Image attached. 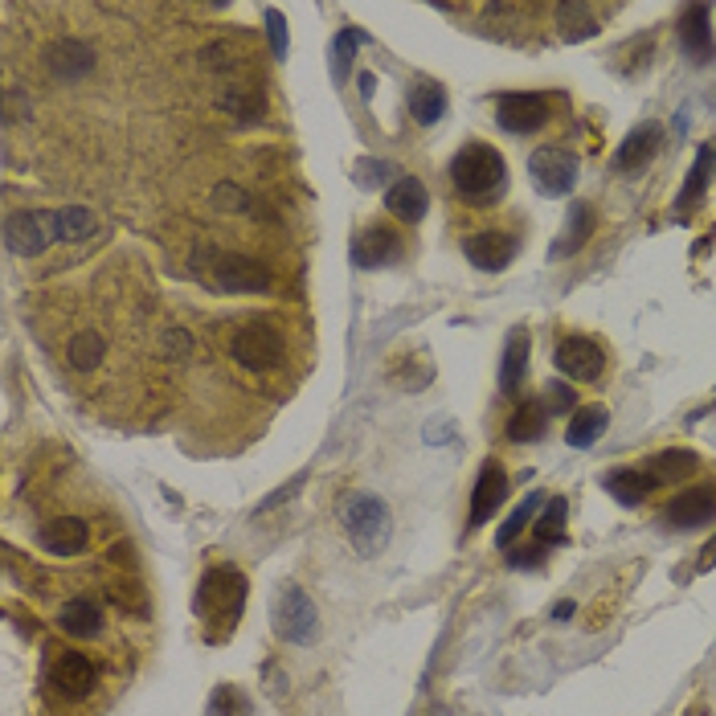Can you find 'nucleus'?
Listing matches in <instances>:
<instances>
[{
  "instance_id": "nucleus-44",
  "label": "nucleus",
  "mask_w": 716,
  "mask_h": 716,
  "mask_svg": "<svg viewBox=\"0 0 716 716\" xmlns=\"http://www.w3.org/2000/svg\"><path fill=\"white\" fill-rule=\"evenodd\" d=\"M545 561V545H532V549H516L512 557H508V565L512 569H536Z\"/></svg>"
},
{
  "instance_id": "nucleus-29",
  "label": "nucleus",
  "mask_w": 716,
  "mask_h": 716,
  "mask_svg": "<svg viewBox=\"0 0 716 716\" xmlns=\"http://www.w3.org/2000/svg\"><path fill=\"white\" fill-rule=\"evenodd\" d=\"M545 430H549V410L541 401H520V410L508 418L512 442H536V438H545Z\"/></svg>"
},
{
  "instance_id": "nucleus-21",
  "label": "nucleus",
  "mask_w": 716,
  "mask_h": 716,
  "mask_svg": "<svg viewBox=\"0 0 716 716\" xmlns=\"http://www.w3.org/2000/svg\"><path fill=\"white\" fill-rule=\"evenodd\" d=\"M397 254H401V246H397V238H393L389 226H369L361 238L352 242V258H356V266H365V271L389 266Z\"/></svg>"
},
{
  "instance_id": "nucleus-42",
  "label": "nucleus",
  "mask_w": 716,
  "mask_h": 716,
  "mask_svg": "<svg viewBox=\"0 0 716 716\" xmlns=\"http://www.w3.org/2000/svg\"><path fill=\"white\" fill-rule=\"evenodd\" d=\"M160 348L172 356V361H181V356H189V352H193V336H189V332H181V328H168V332L160 336Z\"/></svg>"
},
{
  "instance_id": "nucleus-24",
  "label": "nucleus",
  "mask_w": 716,
  "mask_h": 716,
  "mask_svg": "<svg viewBox=\"0 0 716 716\" xmlns=\"http://www.w3.org/2000/svg\"><path fill=\"white\" fill-rule=\"evenodd\" d=\"M606 487H610V496L622 504V508H639L651 491H655V479L643 471V467H622V471H614L610 479H606Z\"/></svg>"
},
{
  "instance_id": "nucleus-31",
  "label": "nucleus",
  "mask_w": 716,
  "mask_h": 716,
  "mask_svg": "<svg viewBox=\"0 0 716 716\" xmlns=\"http://www.w3.org/2000/svg\"><path fill=\"white\" fill-rule=\"evenodd\" d=\"M557 25H561V37H565V41H581V37H594V33H598L594 9L577 5V0H565V5H557Z\"/></svg>"
},
{
  "instance_id": "nucleus-1",
  "label": "nucleus",
  "mask_w": 716,
  "mask_h": 716,
  "mask_svg": "<svg viewBox=\"0 0 716 716\" xmlns=\"http://www.w3.org/2000/svg\"><path fill=\"white\" fill-rule=\"evenodd\" d=\"M246 606V577L234 565H213L205 569L201 586L193 594V614L209 626V639H226Z\"/></svg>"
},
{
  "instance_id": "nucleus-3",
  "label": "nucleus",
  "mask_w": 716,
  "mask_h": 716,
  "mask_svg": "<svg viewBox=\"0 0 716 716\" xmlns=\"http://www.w3.org/2000/svg\"><path fill=\"white\" fill-rule=\"evenodd\" d=\"M340 524L361 557H377L389 545V532H393L389 504L381 496H373V491H352L340 508Z\"/></svg>"
},
{
  "instance_id": "nucleus-9",
  "label": "nucleus",
  "mask_w": 716,
  "mask_h": 716,
  "mask_svg": "<svg viewBox=\"0 0 716 716\" xmlns=\"http://www.w3.org/2000/svg\"><path fill=\"white\" fill-rule=\"evenodd\" d=\"M663 520L684 532L712 524L716 520V483H696V487H684L680 496H671L663 508Z\"/></svg>"
},
{
  "instance_id": "nucleus-17",
  "label": "nucleus",
  "mask_w": 716,
  "mask_h": 716,
  "mask_svg": "<svg viewBox=\"0 0 716 716\" xmlns=\"http://www.w3.org/2000/svg\"><path fill=\"white\" fill-rule=\"evenodd\" d=\"M86 541H91V528H86V520L78 516H62V520H50L46 528L37 532V545L54 553V557H74L86 549Z\"/></svg>"
},
{
  "instance_id": "nucleus-22",
  "label": "nucleus",
  "mask_w": 716,
  "mask_h": 716,
  "mask_svg": "<svg viewBox=\"0 0 716 716\" xmlns=\"http://www.w3.org/2000/svg\"><path fill=\"white\" fill-rule=\"evenodd\" d=\"M528 348H532V336L528 328H512L508 332V344H504V361H500V393H516L524 385V373H528Z\"/></svg>"
},
{
  "instance_id": "nucleus-19",
  "label": "nucleus",
  "mask_w": 716,
  "mask_h": 716,
  "mask_svg": "<svg viewBox=\"0 0 716 716\" xmlns=\"http://www.w3.org/2000/svg\"><path fill=\"white\" fill-rule=\"evenodd\" d=\"M385 209L397 217V221H422L426 217V209H430V193H426V185L418 181V176H397V181L389 185V193H385Z\"/></svg>"
},
{
  "instance_id": "nucleus-5",
  "label": "nucleus",
  "mask_w": 716,
  "mask_h": 716,
  "mask_svg": "<svg viewBox=\"0 0 716 716\" xmlns=\"http://www.w3.org/2000/svg\"><path fill=\"white\" fill-rule=\"evenodd\" d=\"M54 242H62L58 209H25V213H13L9 226H5V246L17 258H37Z\"/></svg>"
},
{
  "instance_id": "nucleus-39",
  "label": "nucleus",
  "mask_w": 716,
  "mask_h": 716,
  "mask_svg": "<svg viewBox=\"0 0 716 716\" xmlns=\"http://www.w3.org/2000/svg\"><path fill=\"white\" fill-rule=\"evenodd\" d=\"M213 201H217L221 209H230V213H258V205L250 201V193H242L238 185H217Z\"/></svg>"
},
{
  "instance_id": "nucleus-37",
  "label": "nucleus",
  "mask_w": 716,
  "mask_h": 716,
  "mask_svg": "<svg viewBox=\"0 0 716 716\" xmlns=\"http://www.w3.org/2000/svg\"><path fill=\"white\" fill-rule=\"evenodd\" d=\"M361 41H365V33H361V29H352V25L336 37V46H332V78H336V82H344V78H348L352 46H361Z\"/></svg>"
},
{
  "instance_id": "nucleus-38",
  "label": "nucleus",
  "mask_w": 716,
  "mask_h": 716,
  "mask_svg": "<svg viewBox=\"0 0 716 716\" xmlns=\"http://www.w3.org/2000/svg\"><path fill=\"white\" fill-rule=\"evenodd\" d=\"M541 406H545L549 414H569V410H577V393H573L565 381H549V385H545V397H541Z\"/></svg>"
},
{
  "instance_id": "nucleus-48",
  "label": "nucleus",
  "mask_w": 716,
  "mask_h": 716,
  "mask_svg": "<svg viewBox=\"0 0 716 716\" xmlns=\"http://www.w3.org/2000/svg\"><path fill=\"white\" fill-rule=\"evenodd\" d=\"M373 86H377V78H373V74H361V91H365V99L373 95Z\"/></svg>"
},
{
  "instance_id": "nucleus-18",
  "label": "nucleus",
  "mask_w": 716,
  "mask_h": 716,
  "mask_svg": "<svg viewBox=\"0 0 716 716\" xmlns=\"http://www.w3.org/2000/svg\"><path fill=\"white\" fill-rule=\"evenodd\" d=\"M680 46L688 58L708 62L716 50V37H712V9L708 5H692L680 13Z\"/></svg>"
},
{
  "instance_id": "nucleus-13",
  "label": "nucleus",
  "mask_w": 716,
  "mask_h": 716,
  "mask_svg": "<svg viewBox=\"0 0 716 716\" xmlns=\"http://www.w3.org/2000/svg\"><path fill=\"white\" fill-rule=\"evenodd\" d=\"M504 496H508V475H504V467L491 459V463H483L479 467V479H475V491H471V528H479V524H487L491 516H496V508L504 504Z\"/></svg>"
},
{
  "instance_id": "nucleus-43",
  "label": "nucleus",
  "mask_w": 716,
  "mask_h": 716,
  "mask_svg": "<svg viewBox=\"0 0 716 716\" xmlns=\"http://www.w3.org/2000/svg\"><path fill=\"white\" fill-rule=\"evenodd\" d=\"M266 33H271V50L275 58H287V25L279 9H266Z\"/></svg>"
},
{
  "instance_id": "nucleus-28",
  "label": "nucleus",
  "mask_w": 716,
  "mask_h": 716,
  "mask_svg": "<svg viewBox=\"0 0 716 716\" xmlns=\"http://www.w3.org/2000/svg\"><path fill=\"white\" fill-rule=\"evenodd\" d=\"M696 455L692 451H680V446H671V451H659V455H651V463L643 467L655 483H684V475H692L696 471Z\"/></svg>"
},
{
  "instance_id": "nucleus-7",
  "label": "nucleus",
  "mask_w": 716,
  "mask_h": 716,
  "mask_svg": "<svg viewBox=\"0 0 716 716\" xmlns=\"http://www.w3.org/2000/svg\"><path fill=\"white\" fill-rule=\"evenodd\" d=\"M577 156L573 152H565V148H536L532 152V160H528V176H532V185L541 189L545 197H565V193H573V185H577Z\"/></svg>"
},
{
  "instance_id": "nucleus-15",
  "label": "nucleus",
  "mask_w": 716,
  "mask_h": 716,
  "mask_svg": "<svg viewBox=\"0 0 716 716\" xmlns=\"http://www.w3.org/2000/svg\"><path fill=\"white\" fill-rule=\"evenodd\" d=\"M46 66L62 78V82H78L95 70V50L86 46V41L78 37H58L50 41V50H46Z\"/></svg>"
},
{
  "instance_id": "nucleus-36",
  "label": "nucleus",
  "mask_w": 716,
  "mask_h": 716,
  "mask_svg": "<svg viewBox=\"0 0 716 716\" xmlns=\"http://www.w3.org/2000/svg\"><path fill=\"white\" fill-rule=\"evenodd\" d=\"M209 716H250V700L230 688V684H221L213 696H209Z\"/></svg>"
},
{
  "instance_id": "nucleus-46",
  "label": "nucleus",
  "mask_w": 716,
  "mask_h": 716,
  "mask_svg": "<svg viewBox=\"0 0 716 716\" xmlns=\"http://www.w3.org/2000/svg\"><path fill=\"white\" fill-rule=\"evenodd\" d=\"M295 487H299V479H295V483H287L283 491H275V496H271V500H262V512H266V508H275V504H283L287 496H295Z\"/></svg>"
},
{
  "instance_id": "nucleus-11",
  "label": "nucleus",
  "mask_w": 716,
  "mask_h": 716,
  "mask_svg": "<svg viewBox=\"0 0 716 716\" xmlns=\"http://www.w3.org/2000/svg\"><path fill=\"white\" fill-rule=\"evenodd\" d=\"M213 283L221 291H230V295H262V291H271V271H266L262 262H254V258L226 254V258H217V266H213Z\"/></svg>"
},
{
  "instance_id": "nucleus-20",
  "label": "nucleus",
  "mask_w": 716,
  "mask_h": 716,
  "mask_svg": "<svg viewBox=\"0 0 716 716\" xmlns=\"http://www.w3.org/2000/svg\"><path fill=\"white\" fill-rule=\"evenodd\" d=\"M659 144H663V131H659V123H643V127H635L631 136H626V140L618 144L614 168H618V172H639V168H647V164L655 160Z\"/></svg>"
},
{
  "instance_id": "nucleus-40",
  "label": "nucleus",
  "mask_w": 716,
  "mask_h": 716,
  "mask_svg": "<svg viewBox=\"0 0 716 716\" xmlns=\"http://www.w3.org/2000/svg\"><path fill=\"white\" fill-rule=\"evenodd\" d=\"M385 181H389V168H385L381 160H373V156L356 160V185H365V189H377V185H385Z\"/></svg>"
},
{
  "instance_id": "nucleus-6",
  "label": "nucleus",
  "mask_w": 716,
  "mask_h": 716,
  "mask_svg": "<svg viewBox=\"0 0 716 716\" xmlns=\"http://www.w3.org/2000/svg\"><path fill=\"white\" fill-rule=\"evenodd\" d=\"M271 622H275V635L283 643H311L316 639V626H320V610L303 594V586L287 581L271 602Z\"/></svg>"
},
{
  "instance_id": "nucleus-26",
  "label": "nucleus",
  "mask_w": 716,
  "mask_h": 716,
  "mask_svg": "<svg viewBox=\"0 0 716 716\" xmlns=\"http://www.w3.org/2000/svg\"><path fill=\"white\" fill-rule=\"evenodd\" d=\"M606 426H610V410L606 406H581V410H573V422H569V430H565V442L569 446H594L602 434H606Z\"/></svg>"
},
{
  "instance_id": "nucleus-34",
  "label": "nucleus",
  "mask_w": 716,
  "mask_h": 716,
  "mask_svg": "<svg viewBox=\"0 0 716 716\" xmlns=\"http://www.w3.org/2000/svg\"><path fill=\"white\" fill-rule=\"evenodd\" d=\"M536 508H541V496H536V491H532V496H528V500H524L520 508H512V516H508V520L500 524V532H496V545H500V549L516 545V536H520V532H524V528L532 524Z\"/></svg>"
},
{
  "instance_id": "nucleus-8",
  "label": "nucleus",
  "mask_w": 716,
  "mask_h": 716,
  "mask_svg": "<svg viewBox=\"0 0 716 716\" xmlns=\"http://www.w3.org/2000/svg\"><path fill=\"white\" fill-rule=\"evenodd\" d=\"M553 115V103L549 95L541 91H512L496 103V123L512 136H532V131H541Z\"/></svg>"
},
{
  "instance_id": "nucleus-27",
  "label": "nucleus",
  "mask_w": 716,
  "mask_h": 716,
  "mask_svg": "<svg viewBox=\"0 0 716 716\" xmlns=\"http://www.w3.org/2000/svg\"><path fill=\"white\" fill-rule=\"evenodd\" d=\"M712 164H716V144H704L700 156H696V164H692V172H688L684 189H680V197H676V213H692V209L700 205V197H704V189H708Z\"/></svg>"
},
{
  "instance_id": "nucleus-32",
  "label": "nucleus",
  "mask_w": 716,
  "mask_h": 716,
  "mask_svg": "<svg viewBox=\"0 0 716 716\" xmlns=\"http://www.w3.org/2000/svg\"><path fill=\"white\" fill-rule=\"evenodd\" d=\"M442 111H446V95H442V86H434V82H418L414 91H410V115H414L422 127L438 123V119H442Z\"/></svg>"
},
{
  "instance_id": "nucleus-16",
  "label": "nucleus",
  "mask_w": 716,
  "mask_h": 716,
  "mask_svg": "<svg viewBox=\"0 0 716 716\" xmlns=\"http://www.w3.org/2000/svg\"><path fill=\"white\" fill-rule=\"evenodd\" d=\"M590 238H594V205L590 201H573L569 213H565V230L549 246V258H569L577 250H586Z\"/></svg>"
},
{
  "instance_id": "nucleus-10",
  "label": "nucleus",
  "mask_w": 716,
  "mask_h": 716,
  "mask_svg": "<svg viewBox=\"0 0 716 716\" xmlns=\"http://www.w3.org/2000/svg\"><path fill=\"white\" fill-rule=\"evenodd\" d=\"M516 250H520V238L504 234V230H483V234H467L463 238V254L471 258L475 271H487V275L508 271Z\"/></svg>"
},
{
  "instance_id": "nucleus-47",
  "label": "nucleus",
  "mask_w": 716,
  "mask_h": 716,
  "mask_svg": "<svg viewBox=\"0 0 716 716\" xmlns=\"http://www.w3.org/2000/svg\"><path fill=\"white\" fill-rule=\"evenodd\" d=\"M573 614H577V602H557L553 606V622H569Z\"/></svg>"
},
{
  "instance_id": "nucleus-12",
  "label": "nucleus",
  "mask_w": 716,
  "mask_h": 716,
  "mask_svg": "<svg viewBox=\"0 0 716 716\" xmlns=\"http://www.w3.org/2000/svg\"><path fill=\"white\" fill-rule=\"evenodd\" d=\"M557 369L573 381H598L606 369V352L590 336H565L557 344Z\"/></svg>"
},
{
  "instance_id": "nucleus-33",
  "label": "nucleus",
  "mask_w": 716,
  "mask_h": 716,
  "mask_svg": "<svg viewBox=\"0 0 716 716\" xmlns=\"http://www.w3.org/2000/svg\"><path fill=\"white\" fill-rule=\"evenodd\" d=\"M58 226H62V242H82L99 230V217L82 205H66V209H58Z\"/></svg>"
},
{
  "instance_id": "nucleus-2",
  "label": "nucleus",
  "mask_w": 716,
  "mask_h": 716,
  "mask_svg": "<svg viewBox=\"0 0 716 716\" xmlns=\"http://www.w3.org/2000/svg\"><path fill=\"white\" fill-rule=\"evenodd\" d=\"M451 185L467 205H496L508 189V168L491 144H467L451 160Z\"/></svg>"
},
{
  "instance_id": "nucleus-45",
  "label": "nucleus",
  "mask_w": 716,
  "mask_h": 716,
  "mask_svg": "<svg viewBox=\"0 0 716 716\" xmlns=\"http://www.w3.org/2000/svg\"><path fill=\"white\" fill-rule=\"evenodd\" d=\"M712 565H716V536H712V541L700 549V561H696V569H700V573H708Z\"/></svg>"
},
{
  "instance_id": "nucleus-30",
  "label": "nucleus",
  "mask_w": 716,
  "mask_h": 716,
  "mask_svg": "<svg viewBox=\"0 0 716 716\" xmlns=\"http://www.w3.org/2000/svg\"><path fill=\"white\" fill-rule=\"evenodd\" d=\"M565 520H569V504H565V496H553L549 504H541V512H536V520H532L536 545H557L561 536H565Z\"/></svg>"
},
{
  "instance_id": "nucleus-23",
  "label": "nucleus",
  "mask_w": 716,
  "mask_h": 716,
  "mask_svg": "<svg viewBox=\"0 0 716 716\" xmlns=\"http://www.w3.org/2000/svg\"><path fill=\"white\" fill-rule=\"evenodd\" d=\"M58 622L74 639H95L103 631V610L95 606V598H70V602H62Z\"/></svg>"
},
{
  "instance_id": "nucleus-41",
  "label": "nucleus",
  "mask_w": 716,
  "mask_h": 716,
  "mask_svg": "<svg viewBox=\"0 0 716 716\" xmlns=\"http://www.w3.org/2000/svg\"><path fill=\"white\" fill-rule=\"evenodd\" d=\"M111 602H115L119 610H136V614H144V610H148L144 594H140L136 586H127V581H119V586H111Z\"/></svg>"
},
{
  "instance_id": "nucleus-4",
  "label": "nucleus",
  "mask_w": 716,
  "mask_h": 716,
  "mask_svg": "<svg viewBox=\"0 0 716 716\" xmlns=\"http://www.w3.org/2000/svg\"><path fill=\"white\" fill-rule=\"evenodd\" d=\"M283 352H287V340L271 320H246L230 340V356L242 369H254V373L275 369L283 361Z\"/></svg>"
},
{
  "instance_id": "nucleus-25",
  "label": "nucleus",
  "mask_w": 716,
  "mask_h": 716,
  "mask_svg": "<svg viewBox=\"0 0 716 716\" xmlns=\"http://www.w3.org/2000/svg\"><path fill=\"white\" fill-rule=\"evenodd\" d=\"M103 356H107V340H103V332H95V328H82V332H74V336L66 340V361H70L78 373H95V369L103 365Z\"/></svg>"
},
{
  "instance_id": "nucleus-35",
  "label": "nucleus",
  "mask_w": 716,
  "mask_h": 716,
  "mask_svg": "<svg viewBox=\"0 0 716 716\" xmlns=\"http://www.w3.org/2000/svg\"><path fill=\"white\" fill-rule=\"evenodd\" d=\"M221 107H226L238 123H258L262 111H266V103H262L258 91H226V95H221Z\"/></svg>"
},
{
  "instance_id": "nucleus-14",
  "label": "nucleus",
  "mask_w": 716,
  "mask_h": 716,
  "mask_svg": "<svg viewBox=\"0 0 716 716\" xmlns=\"http://www.w3.org/2000/svg\"><path fill=\"white\" fill-rule=\"evenodd\" d=\"M95 680H99V671L95 663L86 659L82 651H62L54 659V688L70 700H82V696H91L95 692Z\"/></svg>"
}]
</instances>
